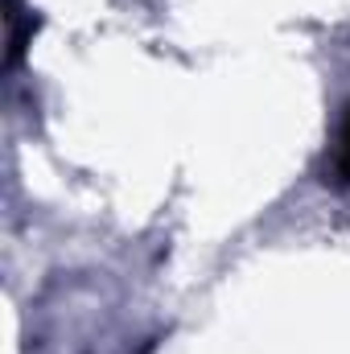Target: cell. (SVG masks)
Listing matches in <instances>:
<instances>
[{
	"label": "cell",
	"mask_w": 350,
	"mask_h": 354,
	"mask_svg": "<svg viewBox=\"0 0 350 354\" xmlns=\"http://www.w3.org/2000/svg\"><path fill=\"white\" fill-rule=\"evenodd\" d=\"M4 25H8V50H4V66L17 71L21 66V54L37 29V17L29 8H21V0H8V12H4Z\"/></svg>",
	"instance_id": "1"
},
{
	"label": "cell",
	"mask_w": 350,
	"mask_h": 354,
	"mask_svg": "<svg viewBox=\"0 0 350 354\" xmlns=\"http://www.w3.org/2000/svg\"><path fill=\"white\" fill-rule=\"evenodd\" d=\"M334 169L342 181H350V107H347V120H342V136H338V161Z\"/></svg>",
	"instance_id": "2"
}]
</instances>
